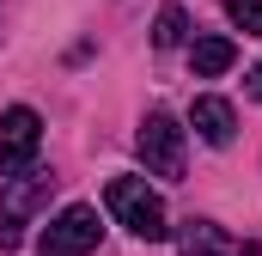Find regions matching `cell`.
Here are the masks:
<instances>
[{
	"label": "cell",
	"mask_w": 262,
	"mask_h": 256,
	"mask_svg": "<svg viewBox=\"0 0 262 256\" xmlns=\"http://www.w3.org/2000/svg\"><path fill=\"white\" fill-rule=\"evenodd\" d=\"M104 207L116 214V226H128L140 244H159V238H171L165 201H159V189H146V177H110Z\"/></svg>",
	"instance_id": "1"
},
{
	"label": "cell",
	"mask_w": 262,
	"mask_h": 256,
	"mask_svg": "<svg viewBox=\"0 0 262 256\" xmlns=\"http://www.w3.org/2000/svg\"><path fill=\"white\" fill-rule=\"evenodd\" d=\"M55 189V177L49 171H12V177H0V250H18L25 244V226L43 214V201Z\"/></svg>",
	"instance_id": "2"
},
{
	"label": "cell",
	"mask_w": 262,
	"mask_h": 256,
	"mask_svg": "<svg viewBox=\"0 0 262 256\" xmlns=\"http://www.w3.org/2000/svg\"><path fill=\"white\" fill-rule=\"evenodd\" d=\"M134 146H140V165H146L152 177H165V183L183 177V128H177V116L146 110V116H140V134H134Z\"/></svg>",
	"instance_id": "3"
},
{
	"label": "cell",
	"mask_w": 262,
	"mask_h": 256,
	"mask_svg": "<svg viewBox=\"0 0 262 256\" xmlns=\"http://www.w3.org/2000/svg\"><path fill=\"white\" fill-rule=\"evenodd\" d=\"M98 238H104V226H98V207L73 201V207H61V214L43 226L37 250H43V256H92V250H98Z\"/></svg>",
	"instance_id": "4"
},
{
	"label": "cell",
	"mask_w": 262,
	"mask_h": 256,
	"mask_svg": "<svg viewBox=\"0 0 262 256\" xmlns=\"http://www.w3.org/2000/svg\"><path fill=\"white\" fill-rule=\"evenodd\" d=\"M37 146H43V116H37L31 104H12V110L0 116V177L25 171V165L37 159Z\"/></svg>",
	"instance_id": "5"
},
{
	"label": "cell",
	"mask_w": 262,
	"mask_h": 256,
	"mask_svg": "<svg viewBox=\"0 0 262 256\" xmlns=\"http://www.w3.org/2000/svg\"><path fill=\"white\" fill-rule=\"evenodd\" d=\"M189 128H195L207 146H232V134H238V110H232L226 98H195V104H189Z\"/></svg>",
	"instance_id": "6"
},
{
	"label": "cell",
	"mask_w": 262,
	"mask_h": 256,
	"mask_svg": "<svg viewBox=\"0 0 262 256\" xmlns=\"http://www.w3.org/2000/svg\"><path fill=\"white\" fill-rule=\"evenodd\" d=\"M177 244H183V256H250V250H238V238H226L213 220H189Z\"/></svg>",
	"instance_id": "7"
},
{
	"label": "cell",
	"mask_w": 262,
	"mask_h": 256,
	"mask_svg": "<svg viewBox=\"0 0 262 256\" xmlns=\"http://www.w3.org/2000/svg\"><path fill=\"white\" fill-rule=\"evenodd\" d=\"M232 61H238V43L232 37H201L195 49H189V67H195L201 79H220Z\"/></svg>",
	"instance_id": "8"
},
{
	"label": "cell",
	"mask_w": 262,
	"mask_h": 256,
	"mask_svg": "<svg viewBox=\"0 0 262 256\" xmlns=\"http://www.w3.org/2000/svg\"><path fill=\"white\" fill-rule=\"evenodd\" d=\"M152 43H159V49H177V43H189V18H183V6H165V12L152 18Z\"/></svg>",
	"instance_id": "9"
},
{
	"label": "cell",
	"mask_w": 262,
	"mask_h": 256,
	"mask_svg": "<svg viewBox=\"0 0 262 256\" xmlns=\"http://www.w3.org/2000/svg\"><path fill=\"white\" fill-rule=\"evenodd\" d=\"M226 18H232L244 37H262V0H226Z\"/></svg>",
	"instance_id": "10"
},
{
	"label": "cell",
	"mask_w": 262,
	"mask_h": 256,
	"mask_svg": "<svg viewBox=\"0 0 262 256\" xmlns=\"http://www.w3.org/2000/svg\"><path fill=\"white\" fill-rule=\"evenodd\" d=\"M250 98H262V67H250Z\"/></svg>",
	"instance_id": "11"
}]
</instances>
